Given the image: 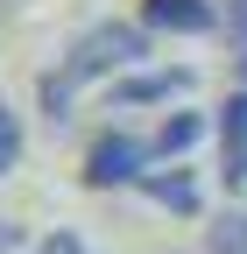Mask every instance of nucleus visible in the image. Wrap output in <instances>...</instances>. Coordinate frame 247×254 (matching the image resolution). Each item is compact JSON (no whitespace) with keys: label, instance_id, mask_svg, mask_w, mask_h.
I'll return each instance as SVG.
<instances>
[{"label":"nucleus","instance_id":"f257e3e1","mask_svg":"<svg viewBox=\"0 0 247 254\" xmlns=\"http://www.w3.org/2000/svg\"><path fill=\"white\" fill-rule=\"evenodd\" d=\"M141 57H148V28H141V21H99V28H85V36L64 50L57 71H43L36 99H43L50 120H64L71 99H78V85H92V78H120V71H134Z\"/></svg>","mask_w":247,"mask_h":254},{"label":"nucleus","instance_id":"f03ea898","mask_svg":"<svg viewBox=\"0 0 247 254\" xmlns=\"http://www.w3.org/2000/svg\"><path fill=\"white\" fill-rule=\"evenodd\" d=\"M156 163V141L127 134V127H106L99 141L85 148V184L92 190H113V184H141V170Z\"/></svg>","mask_w":247,"mask_h":254},{"label":"nucleus","instance_id":"7ed1b4c3","mask_svg":"<svg viewBox=\"0 0 247 254\" xmlns=\"http://www.w3.org/2000/svg\"><path fill=\"white\" fill-rule=\"evenodd\" d=\"M226 14L212 0H141V28L148 36H212Z\"/></svg>","mask_w":247,"mask_h":254},{"label":"nucleus","instance_id":"20e7f679","mask_svg":"<svg viewBox=\"0 0 247 254\" xmlns=\"http://www.w3.org/2000/svg\"><path fill=\"white\" fill-rule=\"evenodd\" d=\"M212 134H219V177H226V190H247V85L219 106Z\"/></svg>","mask_w":247,"mask_h":254},{"label":"nucleus","instance_id":"39448f33","mask_svg":"<svg viewBox=\"0 0 247 254\" xmlns=\"http://www.w3.org/2000/svg\"><path fill=\"white\" fill-rule=\"evenodd\" d=\"M191 92V71L170 64V71H120L113 78V106H170Z\"/></svg>","mask_w":247,"mask_h":254},{"label":"nucleus","instance_id":"423d86ee","mask_svg":"<svg viewBox=\"0 0 247 254\" xmlns=\"http://www.w3.org/2000/svg\"><path fill=\"white\" fill-rule=\"evenodd\" d=\"M134 190H141V198H156V205H170V212H184V219L198 212V184H191V170H177V163H148Z\"/></svg>","mask_w":247,"mask_h":254},{"label":"nucleus","instance_id":"0eeeda50","mask_svg":"<svg viewBox=\"0 0 247 254\" xmlns=\"http://www.w3.org/2000/svg\"><path fill=\"white\" fill-rule=\"evenodd\" d=\"M148 141H156V163H177L184 148L205 141V113H163V127H156Z\"/></svg>","mask_w":247,"mask_h":254},{"label":"nucleus","instance_id":"6e6552de","mask_svg":"<svg viewBox=\"0 0 247 254\" xmlns=\"http://www.w3.org/2000/svg\"><path fill=\"white\" fill-rule=\"evenodd\" d=\"M205 254H247V219H240V212H226L219 226H212V240H205Z\"/></svg>","mask_w":247,"mask_h":254},{"label":"nucleus","instance_id":"1a4fd4ad","mask_svg":"<svg viewBox=\"0 0 247 254\" xmlns=\"http://www.w3.org/2000/svg\"><path fill=\"white\" fill-rule=\"evenodd\" d=\"M14 163H21V120H14L7 106H0V177H7Z\"/></svg>","mask_w":247,"mask_h":254},{"label":"nucleus","instance_id":"9d476101","mask_svg":"<svg viewBox=\"0 0 247 254\" xmlns=\"http://www.w3.org/2000/svg\"><path fill=\"white\" fill-rule=\"evenodd\" d=\"M36 254H92V247H85V240H78V233H50V240H43V247H36Z\"/></svg>","mask_w":247,"mask_h":254},{"label":"nucleus","instance_id":"9b49d317","mask_svg":"<svg viewBox=\"0 0 247 254\" xmlns=\"http://www.w3.org/2000/svg\"><path fill=\"white\" fill-rule=\"evenodd\" d=\"M226 36L247 43V0H226Z\"/></svg>","mask_w":247,"mask_h":254},{"label":"nucleus","instance_id":"f8f14e48","mask_svg":"<svg viewBox=\"0 0 247 254\" xmlns=\"http://www.w3.org/2000/svg\"><path fill=\"white\" fill-rule=\"evenodd\" d=\"M14 240H21V226H14V219H0V254H14Z\"/></svg>","mask_w":247,"mask_h":254}]
</instances>
